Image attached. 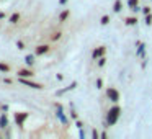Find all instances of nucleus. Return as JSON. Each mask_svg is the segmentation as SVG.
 Returning a JSON list of instances; mask_svg holds the SVG:
<instances>
[{
  "mask_svg": "<svg viewBox=\"0 0 152 139\" xmlns=\"http://www.w3.org/2000/svg\"><path fill=\"white\" fill-rule=\"evenodd\" d=\"M119 115H121V108H119L118 105H115L113 108H110L108 115H106V124H108V126L116 124V121H118Z\"/></svg>",
  "mask_w": 152,
  "mask_h": 139,
  "instance_id": "nucleus-1",
  "label": "nucleus"
},
{
  "mask_svg": "<svg viewBox=\"0 0 152 139\" xmlns=\"http://www.w3.org/2000/svg\"><path fill=\"white\" fill-rule=\"evenodd\" d=\"M30 116V113L28 111H20V113H15V123H17L18 126H23L25 119Z\"/></svg>",
  "mask_w": 152,
  "mask_h": 139,
  "instance_id": "nucleus-2",
  "label": "nucleus"
},
{
  "mask_svg": "<svg viewBox=\"0 0 152 139\" xmlns=\"http://www.w3.org/2000/svg\"><path fill=\"white\" fill-rule=\"evenodd\" d=\"M18 80H20V83H23V85H26V87H31V89H36V90H41V89H43V85H41V83L31 82V80L23 79V77H18Z\"/></svg>",
  "mask_w": 152,
  "mask_h": 139,
  "instance_id": "nucleus-3",
  "label": "nucleus"
},
{
  "mask_svg": "<svg viewBox=\"0 0 152 139\" xmlns=\"http://www.w3.org/2000/svg\"><path fill=\"white\" fill-rule=\"evenodd\" d=\"M106 95H108V98L111 100L113 103H118L119 102V92L116 89H108V90H106Z\"/></svg>",
  "mask_w": 152,
  "mask_h": 139,
  "instance_id": "nucleus-4",
  "label": "nucleus"
},
{
  "mask_svg": "<svg viewBox=\"0 0 152 139\" xmlns=\"http://www.w3.org/2000/svg\"><path fill=\"white\" fill-rule=\"evenodd\" d=\"M105 53H106V46H100V48H95L93 49V53H92V57L95 61H98L102 56H105Z\"/></svg>",
  "mask_w": 152,
  "mask_h": 139,
  "instance_id": "nucleus-5",
  "label": "nucleus"
},
{
  "mask_svg": "<svg viewBox=\"0 0 152 139\" xmlns=\"http://www.w3.org/2000/svg\"><path fill=\"white\" fill-rule=\"evenodd\" d=\"M56 108H57V118H59L64 124H67V118H66V115H64V111H62V105H61V103H56Z\"/></svg>",
  "mask_w": 152,
  "mask_h": 139,
  "instance_id": "nucleus-6",
  "label": "nucleus"
},
{
  "mask_svg": "<svg viewBox=\"0 0 152 139\" xmlns=\"http://www.w3.org/2000/svg\"><path fill=\"white\" fill-rule=\"evenodd\" d=\"M33 70L30 69H20L18 70V77H23V79H30V77H33Z\"/></svg>",
  "mask_w": 152,
  "mask_h": 139,
  "instance_id": "nucleus-7",
  "label": "nucleus"
},
{
  "mask_svg": "<svg viewBox=\"0 0 152 139\" xmlns=\"http://www.w3.org/2000/svg\"><path fill=\"white\" fill-rule=\"evenodd\" d=\"M77 87V82H72L69 87H66V89H61V90H57V97H61V95H64V93H67L69 90H74Z\"/></svg>",
  "mask_w": 152,
  "mask_h": 139,
  "instance_id": "nucleus-8",
  "label": "nucleus"
},
{
  "mask_svg": "<svg viewBox=\"0 0 152 139\" xmlns=\"http://www.w3.org/2000/svg\"><path fill=\"white\" fill-rule=\"evenodd\" d=\"M48 51H49V46H48V44H41V46L36 48V56H43Z\"/></svg>",
  "mask_w": 152,
  "mask_h": 139,
  "instance_id": "nucleus-9",
  "label": "nucleus"
},
{
  "mask_svg": "<svg viewBox=\"0 0 152 139\" xmlns=\"http://www.w3.org/2000/svg\"><path fill=\"white\" fill-rule=\"evenodd\" d=\"M144 53H145V44L137 43V51H136V54H137L139 57H144Z\"/></svg>",
  "mask_w": 152,
  "mask_h": 139,
  "instance_id": "nucleus-10",
  "label": "nucleus"
},
{
  "mask_svg": "<svg viewBox=\"0 0 152 139\" xmlns=\"http://www.w3.org/2000/svg\"><path fill=\"white\" fill-rule=\"evenodd\" d=\"M7 126H8V118H7V115H2L0 116V128L5 129Z\"/></svg>",
  "mask_w": 152,
  "mask_h": 139,
  "instance_id": "nucleus-11",
  "label": "nucleus"
},
{
  "mask_svg": "<svg viewBox=\"0 0 152 139\" xmlns=\"http://www.w3.org/2000/svg\"><path fill=\"white\" fill-rule=\"evenodd\" d=\"M113 10H115L116 13H119V12L123 10V2H121V0H116V2H115V5H113Z\"/></svg>",
  "mask_w": 152,
  "mask_h": 139,
  "instance_id": "nucleus-12",
  "label": "nucleus"
},
{
  "mask_svg": "<svg viewBox=\"0 0 152 139\" xmlns=\"http://www.w3.org/2000/svg\"><path fill=\"white\" fill-rule=\"evenodd\" d=\"M136 23H137V18H136V17H129V18H126V25H128V26H134Z\"/></svg>",
  "mask_w": 152,
  "mask_h": 139,
  "instance_id": "nucleus-13",
  "label": "nucleus"
},
{
  "mask_svg": "<svg viewBox=\"0 0 152 139\" xmlns=\"http://www.w3.org/2000/svg\"><path fill=\"white\" fill-rule=\"evenodd\" d=\"M69 13H70L69 10H64L62 13L59 15V21H61V23H62V21H66V20H67V17H69Z\"/></svg>",
  "mask_w": 152,
  "mask_h": 139,
  "instance_id": "nucleus-14",
  "label": "nucleus"
},
{
  "mask_svg": "<svg viewBox=\"0 0 152 139\" xmlns=\"http://www.w3.org/2000/svg\"><path fill=\"white\" fill-rule=\"evenodd\" d=\"M25 62H26L28 66H33V64H34V56H31V54H28V56L25 57Z\"/></svg>",
  "mask_w": 152,
  "mask_h": 139,
  "instance_id": "nucleus-15",
  "label": "nucleus"
},
{
  "mask_svg": "<svg viewBox=\"0 0 152 139\" xmlns=\"http://www.w3.org/2000/svg\"><path fill=\"white\" fill-rule=\"evenodd\" d=\"M8 70H10V66H8V64H4V62H0V72L7 74Z\"/></svg>",
  "mask_w": 152,
  "mask_h": 139,
  "instance_id": "nucleus-16",
  "label": "nucleus"
},
{
  "mask_svg": "<svg viewBox=\"0 0 152 139\" xmlns=\"http://www.w3.org/2000/svg\"><path fill=\"white\" fill-rule=\"evenodd\" d=\"M137 4H139V0H128V7L131 8V10H134V8L137 7Z\"/></svg>",
  "mask_w": 152,
  "mask_h": 139,
  "instance_id": "nucleus-17",
  "label": "nucleus"
},
{
  "mask_svg": "<svg viewBox=\"0 0 152 139\" xmlns=\"http://www.w3.org/2000/svg\"><path fill=\"white\" fill-rule=\"evenodd\" d=\"M18 20H20V13H13L10 17V23H18Z\"/></svg>",
  "mask_w": 152,
  "mask_h": 139,
  "instance_id": "nucleus-18",
  "label": "nucleus"
},
{
  "mask_svg": "<svg viewBox=\"0 0 152 139\" xmlns=\"http://www.w3.org/2000/svg\"><path fill=\"white\" fill-rule=\"evenodd\" d=\"M144 21H145V25H147V26H149V25H151L152 23V15L151 13H147V15H144Z\"/></svg>",
  "mask_w": 152,
  "mask_h": 139,
  "instance_id": "nucleus-19",
  "label": "nucleus"
},
{
  "mask_svg": "<svg viewBox=\"0 0 152 139\" xmlns=\"http://www.w3.org/2000/svg\"><path fill=\"white\" fill-rule=\"evenodd\" d=\"M102 25H108L110 23V17L108 15H105V17H102V21H100Z\"/></svg>",
  "mask_w": 152,
  "mask_h": 139,
  "instance_id": "nucleus-20",
  "label": "nucleus"
},
{
  "mask_svg": "<svg viewBox=\"0 0 152 139\" xmlns=\"http://www.w3.org/2000/svg\"><path fill=\"white\" fill-rule=\"evenodd\" d=\"M105 62H106L105 56H102V57H100V59H98V66H100V67H103V66H105Z\"/></svg>",
  "mask_w": 152,
  "mask_h": 139,
  "instance_id": "nucleus-21",
  "label": "nucleus"
},
{
  "mask_svg": "<svg viewBox=\"0 0 152 139\" xmlns=\"http://www.w3.org/2000/svg\"><path fill=\"white\" fill-rule=\"evenodd\" d=\"M59 38H61V33H59V31H57V33H54L53 36H51V40H53V41H57V40H59Z\"/></svg>",
  "mask_w": 152,
  "mask_h": 139,
  "instance_id": "nucleus-22",
  "label": "nucleus"
},
{
  "mask_svg": "<svg viewBox=\"0 0 152 139\" xmlns=\"http://www.w3.org/2000/svg\"><path fill=\"white\" fill-rule=\"evenodd\" d=\"M92 138H93V139H98V138H100L98 131H95V129H93V131H92Z\"/></svg>",
  "mask_w": 152,
  "mask_h": 139,
  "instance_id": "nucleus-23",
  "label": "nucleus"
},
{
  "mask_svg": "<svg viewBox=\"0 0 152 139\" xmlns=\"http://www.w3.org/2000/svg\"><path fill=\"white\" fill-rule=\"evenodd\" d=\"M142 13H144V15L151 13V8H149V7H144V8H142Z\"/></svg>",
  "mask_w": 152,
  "mask_h": 139,
  "instance_id": "nucleus-24",
  "label": "nucleus"
},
{
  "mask_svg": "<svg viewBox=\"0 0 152 139\" xmlns=\"http://www.w3.org/2000/svg\"><path fill=\"white\" fill-rule=\"evenodd\" d=\"M102 85H103L102 79H98V80H96V89H102Z\"/></svg>",
  "mask_w": 152,
  "mask_h": 139,
  "instance_id": "nucleus-25",
  "label": "nucleus"
},
{
  "mask_svg": "<svg viewBox=\"0 0 152 139\" xmlns=\"http://www.w3.org/2000/svg\"><path fill=\"white\" fill-rule=\"evenodd\" d=\"M75 126H77L79 129H82V121H79V119H77V121H75Z\"/></svg>",
  "mask_w": 152,
  "mask_h": 139,
  "instance_id": "nucleus-26",
  "label": "nucleus"
},
{
  "mask_svg": "<svg viewBox=\"0 0 152 139\" xmlns=\"http://www.w3.org/2000/svg\"><path fill=\"white\" fill-rule=\"evenodd\" d=\"M17 48H18V49H23V43H21V41H18V43H17Z\"/></svg>",
  "mask_w": 152,
  "mask_h": 139,
  "instance_id": "nucleus-27",
  "label": "nucleus"
},
{
  "mask_svg": "<svg viewBox=\"0 0 152 139\" xmlns=\"http://www.w3.org/2000/svg\"><path fill=\"white\" fill-rule=\"evenodd\" d=\"M70 116H72L74 119H77V113L75 111H70Z\"/></svg>",
  "mask_w": 152,
  "mask_h": 139,
  "instance_id": "nucleus-28",
  "label": "nucleus"
},
{
  "mask_svg": "<svg viewBox=\"0 0 152 139\" xmlns=\"http://www.w3.org/2000/svg\"><path fill=\"white\" fill-rule=\"evenodd\" d=\"M67 2H69V0H59V4H61V5H66Z\"/></svg>",
  "mask_w": 152,
  "mask_h": 139,
  "instance_id": "nucleus-29",
  "label": "nucleus"
},
{
  "mask_svg": "<svg viewBox=\"0 0 152 139\" xmlns=\"http://www.w3.org/2000/svg\"><path fill=\"white\" fill-rule=\"evenodd\" d=\"M4 18H5V13L4 12H0V20H4Z\"/></svg>",
  "mask_w": 152,
  "mask_h": 139,
  "instance_id": "nucleus-30",
  "label": "nucleus"
}]
</instances>
